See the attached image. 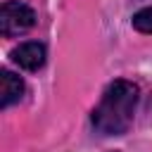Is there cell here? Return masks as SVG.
<instances>
[{"instance_id":"cell-1","label":"cell","mask_w":152,"mask_h":152,"mask_svg":"<svg viewBox=\"0 0 152 152\" xmlns=\"http://www.w3.org/2000/svg\"><path fill=\"white\" fill-rule=\"evenodd\" d=\"M138 100H140V90L133 81L126 78H116L112 81L97 107L93 109V128L102 135H124L135 119V109H138Z\"/></svg>"},{"instance_id":"cell-2","label":"cell","mask_w":152,"mask_h":152,"mask_svg":"<svg viewBox=\"0 0 152 152\" xmlns=\"http://www.w3.org/2000/svg\"><path fill=\"white\" fill-rule=\"evenodd\" d=\"M36 24V12L19 0H7L0 10V33L2 36H19Z\"/></svg>"},{"instance_id":"cell-3","label":"cell","mask_w":152,"mask_h":152,"mask_svg":"<svg viewBox=\"0 0 152 152\" xmlns=\"http://www.w3.org/2000/svg\"><path fill=\"white\" fill-rule=\"evenodd\" d=\"M10 57H12V62H14L17 66H21V69H26V71H38V69L45 64L48 52H45V45H43V43H38V40H26V43H19V45L10 52Z\"/></svg>"},{"instance_id":"cell-4","label":"cell","mask_w":152,"mask_h":152,"mask_svg":"<svg viewBox=\"0 0 152 152\" xmlns=\"http://www.w3.org/2000/svg\"><path fill=\"white\" fill-rule=\"evenodd\" d=\"M0 78H2V97H0V107L7 109L10 104H14V102L21 100V95H24V81H21L17 74L7 71V69H2Z\"/></svg>"},{"instance_id":"cell-5","label":"cell","mask_w":152,"mask_h":152,"mask_svg":"<svg viewBox=\"0 0 152 152\" xmlns=\"http://www.w3.org/2000/svg\"><path fill=\"white\" fill-rule=\"evenodd\" d=\"M131 24H133V28L140 31V33H152V7L138 10V12L133 14Z\"/></svg>"},{"instance_id":"cell-6","label":"cell","mask_w":152,"mask_h":152,"mask_svg":"<svg viewBox=\"0 0 152 152\" xmlns=\"http://www.w3.org/2000/svg\"><path fill=\"white\" fill-rule=\"evenodd\" d=\"M109 152H119V150H109Z\"/></svg>"}]
</instances>
